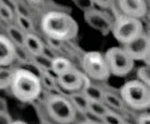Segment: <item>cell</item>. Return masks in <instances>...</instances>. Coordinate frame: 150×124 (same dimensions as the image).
Listing matches in <instances>:
<instances>
[{
  "label": "cell",
  "instance_id": "4316f807",
  "mask_svg": "<svg viewBox=\"0 0 150 124\" xmlns=\"http://www.w3.org/2000/svg\"><path fill=\"white\" fill-rule=\"evenodd\" d=\"M29 1L33 4H40L42 0H29Z\"/></svg>",
  "mask_w": 150,
  "mask_h": 124
},
{
  "label": "cell",
  "instance_id": "2e32d148",
  "mask_svg": "<svg viewBox=\"0 0 150 124\" xmlns=\"http://www.w3.org/2000/svg\"><path fill=\"white\" fill-rule=\"evenodd\" d=\"M103 102L109 106V107H112L115 109H121L123 108V100H121L120 97L115 95L114 93H112L110 92H104V94H103Z\"/></svg>",
  "mask_w": 150,
  "mask_h": 124
},
{
  "label": "cell",
  "instance_id": "8992f818",
  "mask_svg": "<svg viewBox=\"0 0 150 124\" xmlns=\"http://www.w3.org/2000/svg\"><path fill=\"white\" fill-rule=\"evenodd\" d=\"M104 56L110 73L114 76H127L134 66V61L123 47H112Z\"/></svg>",
  "mask_w": 150,
  "mask_h": 124
},
{
  "label": "cell",
  "instance_id": "3957f363",
  "mask_svg": "<svg viewBox=\"0 0 150 124\" xmlns=\"http://www.w3.org/2000/svg\"><path fill=\"white\" fill-rule=\"evenodd\" d=\"M120 98L124 103L136 110H144L150 106V88L137 80L127 82L120 89Z\"/></svg>",
  "mask_w": 150,
  "mask_h": 124
},
{
  "label": "cell",
  "instance_id": "d4e9b609",
  "mask_svg": "<svg viewBox=\"0 0 150 124\" xmlns=\"http://www.w3.org/2000/svg\"><path fill=\"white\" fill-rule=\"evenodd\" d=\"M79 124H100L98 123H94V122H91V121H86V122H83V123H81Z\"/></svg>",
  "mask_w": 150,
  "mask_h": 124
},
{
  "label": "cell",
  "instance_id": "83f0119b",
  "mask_svg": "<svg viewBox=\"0 0 150 124\" xmlns=\"http://www.w3.org/2000/svg\"><path fill=\"white\" fill-rule=\"evenodd\" d=\"M123 124H127V123H123Z\"/></svg>",
  "mask_w": 150,
  "mask_h": 124
},
{
  "label": "cell",
  "instance_id": "52a82bcc",
  "mask_svg": "<svg viewBox=\"0 0 150 124\" xmlns=\"http://www.w3.org/2000/svg\"><path fill=\"white\" fill-rule=\"evenodd\" d=\"M82 65L84 74L89 78L103 81L111 75L105 56L98 51H90L84 54Z\"/></svg>",
  "mask_w": 150,
  "mask_h": 124
},
{
  "label": "cell",
  "instance_id": "44dd1931",
  "mask_svg": "<svg viewBox=\"0 0 150 124\" xmlns=\"http://www.w3.org/2000/svg\"><path fill=\"white\" fill-rule=\"evenodd\" d=\"M101 123L104 124H123L124 121L120 115L108 110L107 113L101 118Z\"/></svg>",
  "mask_w": 150,
  "mask_h": 124
},
{
  "label": "cell",
  "instance_id": "d6986e66",
  "mask_svg": "<svg viewBox=\"0 0 150 124\" xmlns=\"http://www.w3.org/2000/svg\"><path fill=\"white\" fill-rule=\"evenodd\" d=\"M17 23L18 27L25 33H31L33 29L32 20L25 14L18 13L17 15Z\"/></svg>",
  "mask_w": 150,
  "mask_h": 124
},
{
  "label": "cell",
  "instance_id": "277c9868",
  "mask_svg": "<svg viewBox=\"0 0 150 124\" xmlns=\"http://www.w3.org/2000/svg\"><path fill=\"white\" fill-rule=\"evenodd\" d=\"M47 111L50 118L60 124H69L76 117V109L71 101L59 94L51 95L47 101Z\"/></svg>",
  "mask_w": 150,
  "mask_h": 124
},
{
  "label": "cell",
  "instance_id": "30bf717a",
  "mask_svg": "<svg viewBox=\"0 0 150 124\" xmlns=\"http://www.w3.org/2000/svg\"><path fill=\"white\" fill-rule=\"evenodd\" d=\"M123 14L141 19L147 14L148 5L145 0H118Z\"/></svg>",
  "mask_w": 150,
  "mask_h": 124
},
{
  "label": "cell",
  "instance_id": "7a4b0ae2",
  "mask_svg": "<svg viewBox=\"0 0 150 124\" xmlns=\"http://www.w3.org/2000/svg\"><path fill=\"white\" fill-rule=\"evenodd\" d=\"M10 86L13 95L22 102H31L36 100L41 93L39 77L25 69H18L13 72Z\"/></svg>",
  "mask_w": 150,
  "mask_h": 124
},
{
  "label": "cell",
  "instance_id": "484cf974",
  "mask_svg": "<svg viewBox=\"0 0 150 124\" xmlns=\"http://www.w3.org/2000/svg\"><path fill=\"white\" fill-rule=\"evenodd\" d=\"M11 124H27L26 123L23 122V121H15L13 123H11Z\"/></svg>",
  "mask_w": 150,
  "mask_h": 124
},
{
  "label": "cell",
  "instance_id": "603a6c76",
  "mask_svg": "<svg viewBox=\"0 0 150 124\" xmlns=\"http://www.w3.org/2000/svg\"><path fill=\"white\" fill-rule=\"evenodd\" d=\"M138 124H150V115L149 113H143L138 117Z\"/></svg>",
  "mask_w": 150,
  "mask_h": 124
},
{
  "label": "cell",
  "instance_id": "cb8c5ba5",
  "mask_svg": "<svg viewBox=\"0 0 150 124\" xmlns=\"http://www.w3.org/2000/svg\"><path fill=\"white\" fill-rule=\"evenodd\" d=\"M94 2H96L98 4L103 6V7H107L111 4L112 0H93Z\"/></svg>",
  "mask_w": 150,
  "mask_h": 124
},
{
  "label": "cell",
  "instance_id": "5bb4252c",
  "mask_svg": "<svg viewBox=\"0 0 150 124\" xmlns=\"http://www.w3.org/2000/svg\"><path fill=\"white\" fill-rule=\"evenodd\" d=\"M88 100L93 101H103V94L104 91L98 86L91 85V83L81 92Z\"/></svg>",
  "mask_w": 150,
  "mask_h": 124
},
{
  "label": "cell",
  "instance_id": "9a60e30c",
  "mask_svg": "<svg viewBox=\"0 0 150 124\" xmlns=\"http://www.w3.org/2000/svg\"><path fill=\"white\" fill-rule=\"evenodd\" d=\"M69 100L71 101V103L73 104V106L75 107L76 109H78V110H80L83 113H84L87 110V108H88V102H89V100L80 92L74 93L70 96V100Z\"/></svg>",
  "mask_w": 150,
  "mask_h": 124
},
{
  "label": "cell",
  "instance_id": "ac0fdd59",
  "mask_svg": "<svg viewBox=\"0 0 150 124\" xmlns=\"http://www.w3.org/2000/svg\"><path fill=\"white\" fill-rule=\"evenodd\" d=\"M13 71L0 66V89H6L11 86L13 77Z\"/></svg>",
  "mask_w": 150,
  "mask_h": 124
},
{
  "label": "cell",
  "instance_id": "7402d4cb",
  "mask_svg": "<svg viewBox=\"0 0 150 124\" xmlns=\"http://www.w3.org/2000/svg\"><path fill=\"white\" fill-rule=\"evenodd\" d=\"M13 11L11 8L4 3H0V18L4 20L10 21L13 19Z\"/></svg>",
  "mask_w": 150,
  "mask_h": 124
},
{
  "label": "cell",
  "instance_id": "6da1fadb",
  "mask_svg": "<svg viewBox=\"0 0 150 124\" xmlns=\"http://www.w3.org/2000/svg\"><path fill=\"white\" fill-rule=\"evenodd\" d=\"M43 33L50 39L65 41L74 39L78 33V24L70 15L62 11H49L41 19Z\"/></svg>",
  "mask_w": 150,
  "mask_h": 124
},
{
  "label": "cell",
  "instance_id": "ffe728a7",
  "mask_svg": "<svg viewBox=\"0 0 150 124\" xmlns=\"http://www.w3.org/2000/svg\"><path fill=\"white\" fill-rule=\"evenodd\" d=\"M138 80L150 86V67L149 64L140 67L137 71Z\"/></svg>",
  "mask_w": 150,
  "mask_h": 124
},
{
  "label": "cell",
  "instance_id": "5b68a950",
  "mask_svg": "<svg viewBox=\"0 0 150 124\" xmlns=\"http://www.w3.org/2000/svg\"><path fill=\"white\" fill-rule=\"evenodd\" d=\"M143 32V24L141 19L125 14L119 16L112 26L114 38L122 45L134 41Z\"/></svg>",
  "mask_w": 150,
  "mask_h": 124
},
{
  "label": "cell",
  "instance_id": "ba28073f",
  "mask_svg": "<svg viewBox=\"0 0 150 124\" xmlns=\"http://www.w3.org/2000/svg\"><path fill=\"white\" fill-rule=\"evenodd\" d=\"M58 85L65 91L82 92L91 82L89 78L75 67L66 73L57 77Z\"/></svg>",
  "mask_w": 150,
  "mask_h": 124
},
{
  "label": "cell",
  "instance_id": "7c38bea8",
  "mask_svg": "<svg viewBox=\"0 0 150 124\" xmlns=\"http://www.w3.org/2000/svg\"><path fill=\"white\" fill-rule=\"evenodd\" d=\"M22 47H24V48H25L33 56L41 55L45 48L41 40L32 32L25 33Z\"/></svg>",
  "mask_w": 150,
  "mask_h": 124
},
{
  "label": "cell",
  "instance_id": "8fae6325",
  "mask_svg": "<svg viewBox=\"0 0 150 124\" xmlns=\"http://www.w3.org/2000/svg\"><path fill=\"white\" fill-rule=\"evenodd\" d=\"M16 58V46L9 37L0 34V66L10 65Z\"/></svg>",
  "mask_w": 150,
  "mask_h": 124
},
{
  "label": "cell",
  "instance_id": "e0dca14e",
  "mask_svg": "<svg viewBox=\"0 0 150 124\" xmlns=\"http://www.w3.org/2000/svg\"><path fill=\"white\" fill-rule=\"evenodd\" d=\"M8 34H9V39L14 43H16L18 46H23V41L25 37V32H23L19 27L11 26L7 29Z\"/></svg>",
  "mask_w": 150,
  "mask_h": 124
},
{
  "label": "cell",
  "instance_id": "4fadbf2b",
  "mask_svg": "<svg viewBox=\"0 0 150 124\" xmlns=\"http://www.w3.org/2000/svg\"><path fill=\"white\" fill-rule=\"evenodd\" d=\"M72 68H74L73 64L69 60H68L65 57L57 56L53 58L51 61L50 69L56 75V77L66 73L67 71H70Z\"/></svg>",
  "mask_w": 150,
  "mask_h": 124
},
{
  "label": "cell",
  "instance_id": "9c48e42d",
  "mask_svg": "<svg viewBox=\"0 0 150 124\" xmlns=\"http://www.w3.org/2000/svg\"><path fill=\"white\" fill-rule=\"evenodd\" d=\"M134 61H147L150 56V38L144 32L134 41L122 46Z\"/></svg>",
  "mask_w": 150,
  "mask_h": 124
}]
</instances>
